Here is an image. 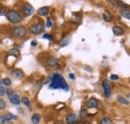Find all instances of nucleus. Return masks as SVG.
<instances>
[{
  "mask_svg": "<svg viewBox=\"0 0 130 124\" xmlns=\"http://www.w3.org/2000/svg\"><path fill=\"white\" fill-rule=\"evenodd\" d=\"M50 89H63L65 91L69 90V85L66 82L65 78L60 74H53V76L50 78V84H49Z\"/></svg>",
  "mask_w": 130,
  "mask_h": 124,
  "instance_id": "nucleus-1",
  "label": "nucleus"
},
{
  "mask_svg": "<svg viewBox=\"0 0 130 124\" xmlns=\"http://www.w3.org/2000/svg\"><path fill=\"white\" fill-rule=\"evenodd\" d=\"M5 16H6L7 20L10 21L13 24H17V23L21 22L22 19H23V16L21 15L19 12L15 11V10H6Z\"/></svg>",
  "mask_w": 130,
  "mask_h": 124,
  "instance_id": "nucleus-2",
  "label": "nucleus"
},
{
  "mask_svg": "<svg viewBox=\"0 0 130 124\" xmlns=\"http://www.w3.org/2000/svg\"><path fill=\"white\" fill-rule=\"evenodd\" d=\"M6 93H7L8 97H9V100L12 104H14V105H19L20 104V97L14 90H12L10 88H7Z\"/></svg>",
  "mask_w": 130,
  "mask_h": 124,
  "instance_id": "nucleus-3",
  "label": "nucleus"
},
{
  "mask_svg": "<svg viewBox=\"0 0 130 124\" xmlns=\"http://www.w3.org/2000/svg\"><path fill=\"white\" fill-rule=\"evenodd\" d=\"M12 33H13V36H14L15 38L20 39V38H23V37L26 36L27 31H26V29H25L23 26H18V27H15V28L13 29Z\"/></svg>",
  "mask_w": 130,
  "mask_h": 124,
  "instance_id": "nucleus-4",
  "label": "nucleus"
},
{
  "mask_svg": "<svg viewBox=\"0 0 130 124\" xmlns=\"http://www.w3.org/2000/svg\"><path fill=\"white\" fill-rule=\"evenodd\" d=\"M44 31V26L42 24H35V25H32L30 28H29V32L31 34H34V35H37V34H40Z\"/></svg>",
  "mask_w": 130,
  "mask_h": 124,
  "instance_id": "nucleus-5",
  "label": "nucleus"
},
{
  "mask_svg": "<svg viewBox=\"0 0 130 124\" xmlns=\"http://www.w3.org/2000/svg\"><path fill=\"white\" fill-rule=\"evenodd\" d=\"M102 87H103V91H104V96L106 98H109L111 95V86H110L109 82L107 80H103L102 81Z\"/></svg>",
  "mask_w": 130,
  "mask_h": 124,
  "instance_id": "nucleus-6",
  "label": "nucleus"
},
{
  "mask_svg": "<svg viewBox=\"0 0 130 124\" xmlns=\"http://www.w3.org/2000/svg\"><path fill=\"white\" fill-rule=\"evenodd\" d=\"M22 12H23V14L24 16H30L33 14V12H34V8H33V6L31 4H29V3H26V4H24V6H23V8H22Z\"/></svg>",
  "mask_w": 130,
  "mask_h": 124,
  "instance_id": "nucleus-7",
  "label": "nucleus"
},
{
  "mask_svg": "<svg viewBox=\"0 0 130 124\" xmlns=\"http://www.w3.org/2000/svg\"><path fill=\"white\" fill-rule=\"evenodd\" d=\"M98 105H99V101H98L96 98H94V97L89 98L87 100V102H86V106L88 108H96Z\"/></svg>",
  "mask_w": 130,
  "mask_h": 124,
  "instance_id": "nucleus-8",
  "label": "nucleus"
},
{
  "mask_svg": "<svg viewBox=\"0 0 130 124\" xmlns=\"http://www.w3.org/2000/svg\"><path fill=\"white\" fill-rule=\"evenodd\" d=\"M65 122H66V124H75L77 122V116L74 113H70L66 116Z\"/></svg>",
  "mask_w": 130,
  "mask_h": 124,
  "instance_id": "nucleus-9",
  "label": "nucleus"
},
{
  "mask_svg": "<svg viewBox=\"0 0 130 124\" xmlns=\"http://www.w3.org/2000/svg\"><path fill=\"white\" fill-rule=\"evenodd\" d=\"M58 59L55 58V57H50L48 60H47V65H48L50 68H55L58 66Z\"/></svg>",
  "mask_w": 130,
  "mask_h": 124,
  "instance_id": "nucleus-10",
  "label": "nucleus"
},
{
  "mask_svg": "<svg viewBox=\"0 0 130 124\" xmlns=\"http://www.w3.org/2000/svg\"><path fill=\"white\" fill-rule=\"evenodd\" d=\"M11 76H12V77H13L14 78H17V79H19V78H23L24 74H23V72H22L21 70H19V69H16V70H13V71L11 72Z\"/></svg>",
  "mask_w": 130,
  "mask_h": 124,
  "instance_id": "nucleus-11",
  "label": "nucleus"
},
{
  "mask_svg": "<svg viewBox=\"0 0 130 124\" xmlns=\"http://www.w3.org/2000/svg\"><path fill=\"white\" fill-rule=\"evenodd\" d=\"M112 32L115 36H122L124 34V30L119 26H114L112 28Z\"/></svg>",
  "mask_w": 130,
  "mask_h": 124,
  "instance_id": "nucleus-12",
  "label": "nucleus"
},
{
  "mask_svg": "<svg viewBox=\"0 0 130 124\" xmlns=\"http://www.w3.org/2000/svg\"><path fill=\"white\" fill-rule=\"evenodd\" d=\"M37 12L40 16H47V14L49 13V7H47V6L41 7L37 10Z\"/></svg>",
  "mask_w": 130,
  "mask_h": 124,
  "instance_id": "nucleus-13",
  "label": "nucleus"
},
{
  "mask_svg": "<svg viewBox=\"0 0 130 124\" xmlns=\"http://www.w3.org/2000/svg\"><path fill=\"white\" fill-rule=\"evenodd\" d=\"M9 54L12 57L18 58V57H20V50L17 49V48H12L11 50H9Z\"/></svg>",
  "mask_w": 130,
  "mask_h": 124,
  "instance_id": "nucleus-14",
  "label": "nucleus"
},
{
  "mask_svg": "<svg viewBox=\"0 0 130 124\" xmlns=\"http://www.w3.org/2000/svg\"><path fill=\"white\" fill-rule=\"evenodd\" d=\"M112 3H113L115 6L121 8V10H122V9H127V7H128V5L125 4V3L122 2V1H112Z\"/></svg>",
  "mask_w": 130,
  "mask_h": 124,
  "instance_id": "nucleus-15",
  "label": "nucleus"
},
{
  "mask_svg": "<svg viewBox=\"0 0 130 124\" xmlns=\"http://www.w3.org/2000/svg\"><path fill=\"white\" fill-rule=\"evenodd\" d=\"M2 116H3V118H4L5 120H7V121L16 120L17 119L16 115H14V114H12V113H6V114H4V115H2Z\"/></svg>",
  "mask_w": 130,
  "mask_h": 124,
  "instance_id": "nucleus-16",
  "label": "nucleus"
},
{
  "mask_svg": "<svg viewBox=\"0 0 130 124\" xmlns=\"http://www.w3.org/2000/svg\"><path fill=\"white\" fill-rule=\"evenodd\" d=\"M40 119H41V115L39 113H35L33 114L32 117H31V121L33 124H38L40 122Z\"/></svg>",
  "mask_w": 130,
  "mask_h": 124,
  "instance_id": "nucleus-17",
  "label": "nucleus"
},
{
  "mask_svg": "<svg viewBox=\"0 0 130 124\" xmlns=\"http://www.w3.org/2000/svg\"><path fill=\"white\" fill-rule=\"evenodd\" d=\"M117 101L119 102V103H121V104H123V105H128L129 104V101L125 98V97H123V96H117Z\"/></svg>",
  "mask_w": 130,
  "mask_h": 124,
  "instance_id": "nucleus-18",
  "label": "nucleus"
},
{
  "mask_svg": "<svg viewBox=\"0 0 130 124\" xmlns=\"http://www.w3.org/2000/svg\"><path fill=\"white\" fill-rule=\"evenodd\" d=\"M21 101H22V103L27 107V108L29 109V110H31V103H30V101H29V99L27 98V97H22V99H21Z\"/></svg>",
  "mask_w": 130,
  "mask_h": 124,
  "instance_id": "nucleus-19",
  "label": "nucleus"
},
{
  "mask_svg": "<svg viewBox=\"0 0 130 124\" xmlns=\"http://www.w3.org/2000/svg\"><path fill=\"white\" fill-rule=\"evenodd\" d=\"M0 82H1V84L4 86V85H7V86H10L11 85V79L8 78H2L1 80H0Z\"/></svg>",
  "mask_w": 130,
  "mask_h": 124,
  "instance_id": "nucleus-20",
  "label": "nucleus"
},
{
  "mask_svg": "<svg viewBox=\"0 0 130 124\" xmlns=\"http://www.w3.org/2000/svg\"><path fill=\"white\" fill-rule=\"evenodd\" d=\"M121 15H122V17L130 20V10H128V9H122L121 10Z\"/></svg>",
  "mask_w": 130,
  "mask_h": 124,
  "instance_id": "nucleus-21",
  "label": "nucleus"
},
{
  "mask_svg": "<svg viewBox=\"0 0 130 124\" xmlns=\"http://www.w3.org/2000/svg\"><path fill=\"white\" fill-rule=\"evenodd\" d=\"M103 19L106 21V22H111L112 21V16L110 15L108 12H105L103 14Z\"/></svg>",
  "mask_w": 130,
  "mask_h": 124,
  "instance_id": "nucleus-22",
  "label": "nucleus"
},
{
  "mask_svg": "<svg viewBox=\"0 0 130 124\" xmlns=\"http://www.w3.org/2000/svg\"><path fill=\"white\" fill-rule=\"evenodd\" d=\"M100 124H112V121L109 117H103L100 121Z\"/></svg>",
  "mask_w": 130,
  "mask_h": 124,
  "instance_id": "nucleus-23",
  "label": "nucleus"
},
{
  "mask_svg": "<svg viewBox=\"0 0 130 124\" xmlns=\"http://www.w3.org/2000/svg\"><path fill=\"white\" fill-rule=\"evenodd\" d=\"M87 115H88V112H87V110H85V109H82L81 111H80V117H81V118H85V117H87Z\"/></svg>",
  "mask_w": 130,
  "mask_h": 124,
  "instance_id": "nucleus-24",
  "label": "nucleus"
},
{
  "mask_svg": "<svg viewBox=\"0 0 130 124\" xmlns=\"http://www.w3.org/2000/svg\"><path fill=\"white\" fill-rule=\"evenodd\" d=\"M0 124H12V121H7L3 118V116H0Z\"/></svg>",
  "mask_w": 130,
  "mask_h": 124,
  "instance_id": "nucleus-25",
  "label": "nucleus"
},
{
  "mask_svg": "<svg viewBox=\"0 0 130 124\" xmlns=\"http://www.w3.org/2000/svg\"><path fill=\"white\" fill-rule=\"evenodd\" d=\"M51 26H52V20H51L50 17H47V19H46V27L51 28Z\"/></svg>",
  "mask_w": 130,
  "mask_h": 124,
  "instance_id": "nucleus-26",
  "label": "nucleus"
},
{
  "mask_svg": "<svg viewBox=\"0 0 130 124\" xmlns=\"http://www.w3.org/2000/svg\"><path fill=\"white\" fill-rule=\"evenodd\" d=\"M6 93V89L4 88V86L1 84V82H0V96H2V95H4Z\"/></svg>",
  "mask_w": 130,
  "mask_h": 124,
  "instance_id": "nucleus-27",
  "label": "nucleus"
},
{
  "mask_svg": "<svg viewBox=\"0 0 130 124\" xmlns=\"http://www.w3.org/2000/svg\"><path fill=\"white\" fill-rule=\"evenodd\" d=\"M43 39H48L50 41H53L54 37L52 35H50V34H45V35H43Z\"/></svg>",
  "mask_w": 130,
  "mask_h": 124,
  "instance_id": "nucleus-28",
  "label": "nucleus"
},
{
  "mask_svg": "<svg viewBox=\"0 0 130 124\" xmlns=\"http://www.w3.org/2000/svg\"><path fill=\"white\" fill-rule=\"evenodd\" d=\"M5 13H6V10H5V7H4V5L0 4V15H4Z\"/></svg>",
  "mask_w": 130,
  "mask_h": 124,
  "instance_id": "nucleus-29",
  "label": "nucleus"
},
{
  "mask_svg": "<svg viewBox=\"0 0 130 124\" xmlns=\"http://www.w3.org/2000/svg\"><path fill=\"white\" fill-rule=\"evenodd\" d=\"M6 108V103H5V101L3 100V99H0V109L2 110V109H5Z\"/></svg>",
  "mask_w": 130,
  "mask_h": 124,
  "instance_id": "nucleus-30",
  "label": "nucleus"
},
{
  "mask_svg": "<svg viewBox=\"0 0 130 124\" xmlns=\"http://www.w3.org/2000/svg\"><path fill=\"white\" fill-rule=\"evenodd\" d=\"M57 105H58V106H55V109H57V110H58V109L64 108V107H65V104H64V103H58Z\"/></svg>",
  "mask_w": 130,
  "mask_h": 124,
  "instance_id": "nucleus-31",
  "label": "nucleus"
},
{
  "mask_svg": "<svg viewBox=\"0 0 130 124\" xmlns=\"http://www.w3.org/2000/svg\"><path fill=\"white\" fill-rule=\"evenodd\" d=\"M69 44V40L68 39H66V40H63L62 41V43H60V45L62 47H64V46H66V45H68Z\"/></svg>",
  "mask_w": 130,
  "mask_h": 124,
  "instance_id": "nucleus-32",
  "label": "nucleus"
},
{
  "mask_svg": "<svg viewBox=\"0 0 130 124\" xmlns=\"http://www.w3.org/2000/svg\"><path fill=\"white\" fill-rule=\"evenodd\" d=\"M110 79H111V80H118V79H119V77L116 76V75H111V76H110Z\"/></svg>",
  "mask_w": 130,
  "mask_h": 124,
  "instance_id": "nucleus-33",
  "label": "nucleus"
},
{
  "mask_svg": "<svg viewBox=\"0 0 130 124\" xmlns=\"http://www.w3.org/2000/svg\"><path fill=\"white\" fill-rule=\"evenodd\" d=\"M37 41H35V40H33L32 42H31V46H37Z\"/></svg>",
  "mask_w": 130,
  "mask_h": 124,
  "instance_id": "nucleus-34",
  "label": "nucleus"
},
{
  "mask_svg": "<svg viewBox=\"0 0 130 124\" xmlns=\"http://www.w3.org/2000/svg\"><path fill=\"white\" fill-rule=\"evenodd\" d=\"M69 78H71V79H74L75 77H74V75H73V74H69Z\"/></svg>",
  "mask_w": 130,
  "mask_h": 124,
  "instance_id": "nucleus-35",
  "label": "nucleus"
},
{
  "mask_svg": "<svg viewBox=\"0 0 130 124\" xmlns=\"http://www.w3.org/2000/svg\"><path fill=\"white\" fill-rule=\"evenodd\" d=\"M55 124H64V122H63V121H57Z\"/></svg>",
  "mask_w": 130,
  "mask_h": 124,
  "instance_id": "nucleus-36",
  "label": "nucleus"
},
{
  "mask_svg": "<svg viewBox=\"0 0 130 124\" xmlns=\"http://www.w3.org/2000/svg\"><path fill=\"white\" fill-rule=\"evenodd\" d=\"M75 124H83V123H75Z\"/></svg>",
  "mask_w": 130,
  "mask_h": 124,
  "instance_id": "nucleus-37",
  "label": "nucleus"
}]
</instances>
